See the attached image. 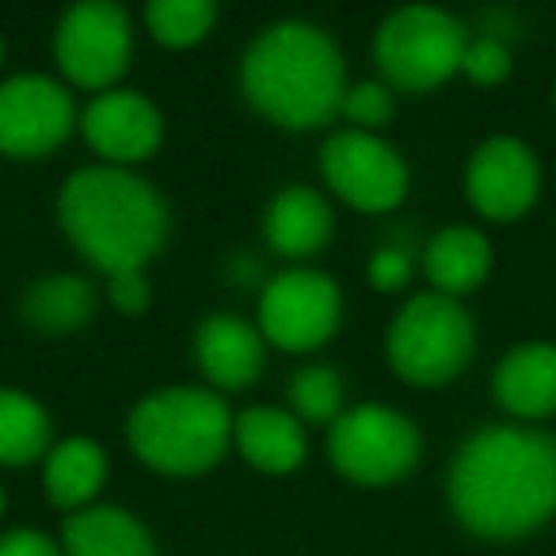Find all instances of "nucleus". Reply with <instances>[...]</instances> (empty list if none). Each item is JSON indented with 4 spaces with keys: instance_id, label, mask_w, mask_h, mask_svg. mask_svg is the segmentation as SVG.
Returning a JSON list of instances; mask_svg holds the SVG:
<instances>
[{
    "instance_id": "obj_4",
    "label": "nucleus",
    "mask_w": 556,
    "mask_h": 556,
    "mask_svg": "<svg viewBox=\"0 0 556 556\" xmlns=\"http://www.w3.org/2000/svg\"><path fill=\"white\" fill-rule=\"evenodd\" d=\"M229 431V408L206 389H164L130 416L134 454L172 477H194L222 462Z\"/></svg>"
},
{
    "instance_id": "obj_7",
    "label": "nucleus",
    "mask_w": 556,
    "mask_h": 556,
    "mask_svg": "<svg viewBox=\"0 0 556 556\" xmlns=\"http://www.w3.org/2000/svg\"><path fill=\"white\" fill-rule=\"evenodd\" d=\"M328 454L336 469L355 484H393L419 462V431L401 412L363 404L336 419Z\"/></svg>"
},
{
    "instance_id": "obj_30",
    "label": "nucleus",
    "mask_w": 556,
    "mask_h": 556,
    "mask_svg": "<svg viewBox=\"0 0 556 556\" xmlns=\"http://www.w3.org/2000/svg\"><path fill=\"white\" fill-rule=\"evenodd\" d=\"M0 515H4V495H0Z\"/></svg>"
},
{
    "instance_id": "obj_13",
    "label": "nucleus",
    "mask_w": 556,
    "mask_h": 556,
    "mask_svg": "<svg viewBox=\"0 0 556 556\" xmlns=\"http://www.w3.org/2000/svg\"><path fill=\"white\" fill-rule=\"evenodd\" d=\"M85 138L108 161H146L161 146V115L134 92H103L85 111Z\"/></svg>"
},
{
    "instance_id": "obj_8",
    "label": "nucleus",
    "mask_w": 556,
    "mask_h": 556,
    "mask_svg": "<svg viewBox=\"0 0 556 556\" xmlns=\"http://www.w3.org/2000/svg\"><path fill=\"white\" fill-rule=\"evenodd\" d=\"M58 65L80 88H111L130 65V20L118 4L85 0L58 27Z\"/></svg>"
},
{
    "instance_id": "obj_15",
    "label": "nucleus",
    "mask_w": 556,
    "mask_h": 556,
    "mask_svg": "<svg viewBox=\"0 0 556 556\" xmlns=\"http://www.w3.org/2000/svg\"><path fill=\"white\" fill-rule=\"evenodd\" d=\"M199 366L217 389H244L263 370V340L252 325L240 317H210L202 320L199 340Z\"/></svg>"
},
{
    "instance_id": "obj_19",
    "label": "nucleus",
    "mask_w": 556,
    "mask_h": 556,
    "mask_svg": "<svg viewBox=\"0 0 556 556\" xmlns=\"http://www.w3.org/2000/svg\"><path fill=\"white\" fill-rule=\"evenodd\" d=\"M240 454L263 472H290L305 462V434L294 416L278 408H252L237 424Z\"/></svg>"
},
{
    "instance_id": "obj_21",
    "label": "nucleus",
    "mask_w": 556,
    "mask_h": 556,
    "mask_svg": "<svg viewBox=\"0 0 556 556\" xmlns=\"http://www.w3.org/2000/svg\"><path fill=\"white\" fill-rule=\"evenodd\" d=\"M108 477L103 450L88 439H70L50 454L47 462V492L54 507H80L100 492Z\"/></svg>"
},
{
    "instance_id": "obj_27",
    "label": "nucleus",
    "mask_w": 556,
    "mask_h": 556,
    "mask_svg": "<svg viewBox=\"0 0 556 556\" xmlns=\"http://www.w3.org/2000/svg\"><path fill=\"white\" fill-rule=\"evenodd\" d=\"M408 275H412V263L401 248H381V252L370 260V282L378 290H389V294H393V290H401L404 282H408Z\"/></svg>"
},
{
    "instance_id": "obj_10",
    "label": "nucleus",
    "mask_w": 556,
    "mask_h": 556,
    "mask_svg": "<svg viewBox=\"0 0 556 556\" xmlns=\"http://www.w3.org/2000/svg\"><path fill=\"white\" fill-rule=\"evenodd\" d=\"M320 168H325V179L332 184V191L343 202H351L358 210H370V214L393 210L404 199V191H408V168H404V161L386 141L370 138L363 130L336 134L325 146Z\"/></svg>"
},
{
    "instance_id": "obj_24",
    "label": "nucleus",
    "mask_w": 556,
    "mask_h": 556,
    "mask_svg": "<svg viewBox=\"0 0 556 556\" xmlns=\"http://www.w3.org/2000/svg\"><path fill=\"white\" fill-rule=\"evenodd\" d=\"M290 401L313 424H325L340 412L343 404V381L336 378V370L328 366H309V370H298L290 381Z\"/></svg>"
},
{
    "instance_id": "obj_31",
    "label": "nucleus",
    "mask_w": 556,
    "mask_h": 556,
    "mask_svg": "<svg viewBox=\"0 0 556 556\" xmlns=\"http://www.w3.org/2000/svg\"><path fill=\"white\" fill-rule=\"evenodd\" d=\"M0 54H4V47H0Z\"/></svg>"
},
{
    "instance_id": "obj_6",
    "label": "nucleus",
    "mask_w": 556,
    "mask_h": 556,
    "mask_svg": "<svg viewBox=\"0 0 556 556\" xmlns=\"http://www.w3.org/2000/svg\"><path fill=\"white\" fill-rule=\"evenodd\" d=\"M472 358V320L454 298L424 294L389 332V363L412 386H446Z\"/></svg>"
},
{
    "instance_id": "obj_18",
    "label": "nucleus",
    "mask_w": 556,
    "mask_h": 556,
    "mask_svg": "<svg viewBox=\"0 0 556 556\" xmlns=\"http://www.w3.org/2000/svg\"><path fill=\"white\" fill-rule=\"evenodd\" d=\"M65 553L70 556H156L149 533L138 518L118 507L80 510L65 522Z\"/></svg>"
},
{
    "instance_id": "obj_1",
    "label": "nucleus",
    "mask_w": 556,
    "mask_h": 556,
    "mask_svg": "<svg viewBox=\"0 0 556 556\" xmlns=\"http://www.w3.org/2000/svg\"><path fill=\"white\" fill-rule=\"evenodd\" d=\"M450 503L477 538L538 530L556 515V442L530 427H484L457 450Z\"/></svg>"
},
{
    "instance_id": "obj_11",
    "label": "nucleus",
    "mask_w": 556,
    "mask_h": 556,
    "mask_svg": "<svg viewBox=\"0 0 556 556\" xmlns=\"http://www.w3.org/2000/svg\"><path fill=\"white\" fill-rule=\"evenodd\" d=\"M73 130L70 92L47 77H16L0 85V153L42 156Z\"/></svg>"
},
{
    "instance_id": "obj_12",
    "label": "nucleus",
    "mask_w": 556,
    "mask_h": 556,
    "mask_svg": "<svg viewBox=\"0 0 556 556\" xmlns=\"http://www.w3.org/2000/svg\"><path fill=\"white\" fill-rule=\"evenodd\" d=\"M541 187V168L530 146L518 138H492L472 153L465 172V191L477 214L492 222H515L533 206Z\"/></svg>"
},
{
    "instance_id": "obj_20",
    "label": "nucleus",
    "mask_w": 556,
    "mask_h": 556,
    "mask_svg": "<svg viewBox=\"0 0 556 556\" xmlns=\"http://www.w3.org/2000/svg\"><path fill=\"white\" fill-rule=\"evenodd\" d=\"M96 313V290L77 275L39 278L24 298V317L42 336H70Z\"/></svg>"
},
{
    "instance_id": "obj_26",
    "label": "nucleus",
    "mask_w": 556,
    "mask_h": 556,
    "mask_svg": "<svg viewBox=\"0 0 556 556\" xmlns=\"http://www.w3.org/2000/svg\"><path fill=\"white\" fill-rule=\"evenodd\" d=\"M343 115L358 126H381L389 123L393 115V92L386 85H358V88H348L343 96Z\"/></svg>"
},
{
    "instance_id": "obj_3",
    "label": "nucleus",
    "mask_w": 556,
    "mask_h": 556,
    "mask_svg": "<svg viewBox=\"0 0 556 556\" xmlns=\"http://www.w3.org/2000/svg\"><path fill=\"white\" fill-rule=\"evenodd\" d=\"M58 214L77 252L111 278L141 270L168 237L161 194L123 168H80L65 184Z\"/></svg>"
},
{
    "instance_id": "obj_16",
    "label": "nucleus",
    "mask_w": 556,
    "mask_h": 556,
    "mask_svg": "<svg viewBox=\"0 0 556 556\" xmlns=\"http://www.w3.org/2000/svg\"><path fill=\"white\" fill-rule=\"evenodd\" d=\"M332 237V210L325 206L317 191L309 187H290L267 210V240L275 252L302 260L328 244Z\"/></svg>"
},
{
    "instance_id": "obj_28",
    "label": "nucleus",
    "mask_w": 556,
    "mask_h": 556,
    "mask_svg": "<svg viewBox=\"0 0 556 556\" xmlns=\"http://www.w3.org/2000/svg\"><path fill=\"white\" fill-rule=\"evenodd\" d=\"M111 302L123 313H141L149 305V282L141 278V270H126V275L111 278Z\"/></svg>"
},
{
    "instance_id": "obj_17",
    "label": "nucleus",
    "mask_w": 556,
    "mask_h": 556,
    "mask_svg": "<svg viewBox=\"0 0 556 556\" xmlns=\"http://www.w3.org/2000/svg\"><path fill=\"white\" fill-rule=\"evenodd\" d=\"M424 267L442 298L469 294V290H477L484 282L488 267H492V248L477 229L454 225V229H442L439 237H431Z\"/></svg>"
},
{
    "instance_id": "obj_14",
    "label": "nucleus",
    "mask_w": 556,
    "mask_h": 556,
    "mask_svg": "<svg viewBox=\"0 0 556 556\" xmlns=\"http://www.w3.org/2000/svg\"><path fill=\"white\" fill-rule=\"evenodd\" d=\"M492 393L510 416L541 419L556 412V348L522 343L495 366Z\"/></svg>"
},
{
    "instance_id": "obj_22",
    "label": "nucleus",
    "mask_w": 556,
    "mask_h": 556,
    "mask_svg": "<svg viewBox=\"0 0 556 556\" xmlns=\"http://www.w3.org/2000/svg\"><path fill=\"white\" fill-rule=\"evenodd\" d=\"M50 419L31 396L0 389V465H27L47 450Z\"/></svg>"
},
{
    "instance_id": "obj_29",
    "label": "nucleus",
    "mask_w": 556,
    "mask_h": 556,
    "mask_svg": "<svg viewBox=\"0 0 556 556\" xmlns=\"http://www.w3.org/2000/svg\"><path fill=\"white\" fill-rule=\"evenodd\" d=\"M0 556H62L50 538L35 530H12L0 538Z\"/></svg>"
},
{
    "instance_id": "obj_2",
    "label": "nucleus",
    "mask_w": 556,
    "mask_h": 556,
    "mask_svg": "<svg viewBox=\"0 0 556 556\" xmlns=\"http://www.w3.org/2000/svg\"><path fill=\"white\" fill-rule=\"evenodd\" d=\"M244 96L263 118L287 130H317L343 111V58L325 31L278 24L252 42L240 65Z\"/></svg>"
},
{
    "instance_id": "obj_5",
    "label": "nucleus",
    "mask_w": 556,
    "mask_h": 556,
    "mask_svg": "<svg viewBox=\"0 0 556 556\" xmlns=\"http://www.w3.org/2000/svg\"><path fill=\"white\" fill-rule=\"evenodd\" d=\"M465 47L469 39L454 16H446L442 9H427V4H412L381 24L374 54L393 88L431 92L462 70Z\"/></svg>"
},
{
    "instance_id": "obj_25",
    "label": "nucleus",
    "mask_w": 556,
    "mask_h": 556,
    "mask_svg": "<svg viewBox=\"0 0 556 556\" xmlns=\"http://www.w3.org/2000/svg\"><path fill=\"white\" fill-rule=\"evenodd\" d=\"M462 70L469 73V80L477 85H500L503 77L510 73V50L500 35H480L465 47Z\"/></svg>"
},
{
    "instance_id": "obj_23",
    "label": "nucleus",
    "mask_w": 556,
    "mask_h": 556,
    "mask_svg": "<svg viewBox=\"0 0 556 556\" xmlns=\"http://www.w3.org/2000/svg\"><path fill=\"white\" fill-rule=\"evenodd\" d=\"M149 31L164 47H191L214 27V0H153L146 12Z\"/></svg>"
},
{
    "instance_id": "obj_9",
    "label": "nucleus",
    "mask_w": 556,
    "mask_h": 556,
    "mask_svg": "<svg viewBox=\"0 0 556 556\" xmlns=\"http://www.w3.org/2000/svg\"><path fill=\"white\" fill-rule=\"evenodd\" d=\"M260 325L263 336L282 351L320 348L340 325V290L317 270H287L263 290Z\"/></svg>"
}]
</instances>
